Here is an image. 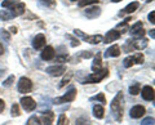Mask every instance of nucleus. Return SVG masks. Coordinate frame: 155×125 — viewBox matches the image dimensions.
<instances>
[{"label":"nucleus","instance_id":"nucleus-1","mask_svg":"<svg viewBox=\"0 0 155 125\" xmlns=\"http://www.w3.org/2000/svg\"><path fill=\"white\" fill-rule=\"evenodd\" d=\"M110 110L116 121H122L123 119V93L119 92L115 95V98L111 101Z\"/></svg>","mask_w":155,"mask_h":125},{"label":"nucleus","instance_id":"nucleus-2","mask_svg":"<svg viewBox=\"0 0 155 125\" xmlns=\"http://www.w3.org/2000/svg\"><path fill=\"white\" fill-rule=\"evenodd\" d=\"M109 76V69H104V70H98L96 72L91 74L87 76V79L83 81L81 84H97V83H101L104 79H106Z\"/></svg>","mask_w":155,"mask_h":125},{"label":"nucleus","instance_id":"nucleus-3","mask_svg":"<svg viewBox=\"0 0 155 125\" xmlns=\"http://www.w3.org/2000/svg\"><path fill=\"white\" fill-rule=\"evenodd\" d=\"M17 90H18V93H21V94H26V93H30L31 90H32V81L28 79V78H21L18 80V83H17Z\"/></svg>","mask_w":155,"mask_h":125},{"label":"nucleus","instance_id":"nucleus-4","mask_svg":"<svg viewBox=\"0 0 155 125\" xmlns=\"http://www.w3.org/2000/svg\"><path fill=\"white\" fill-rule=\"evenodd\" d=\"M76 98V89L75 88H71L69 92L65 93L62 97L60 98H56L53 102H54L56 104H61V103H69V102H74Z\"/></svg>","mask_w":155,"mask_h":125},{"label":"nucleus","instance_id":"nucleus-5","mask_svg":"<svg viewBox=\"0 0 155 125\" xmlns=\"http://www.w3.org/2000/svg\"><path fill=\"white\" fill-rule=\"evenodd\" d=\"M19 103H21V107L25 110L26 112H31L34 110L36 108V102L35 99L30 95H25V97H22L21 101H19Z\"/></svg>","mask_w":155,"mask_h":125},{"label":"nucleus","instance_id":"nucleus-6","mask_svg":"<svg viewBox=\"0 0 155 125\" xmlns=\"http://www.w3.org/2000/svg\"><path fill=\"white\" fill-rule=\"evenodd\" d=\"M47 74L53 76V78H57V76H61L66 72V66L65 65H53L47 67Z\"/></svg>","mask_w":155,"mask_h":125},{"label":"nucleus","instance_id":"nucleus-7","mask_svg":"<svg viewBox=\"0 0 155 125\" xmlns=\"http://www.w3.org/2000/svg\"><path fill=\"white\" fill-rule=\"evenodd\" d=\"M145 114H146V108H145L143 106L136 104V106H133V107L130 108L129 116L132 117V119H140V117H142Z\"/></svg>","mask_w":155,"mask_h":125},{"label":"nucleus","instance_id":"nucleus-8","mask_svg":"<svg viewBox=\"0 0 155 125\" xmlns=\"http://www.w3.org/2000/svg\"><path fill=\"white\" fill-rule=\"evenodd\" d=\"M154 88L153 86H150V85H145L142 90H141V97L145 99V101H147V102H153L154 101Z\"/></svg>","mask_w":155,"mask_h":125},{"label":"nucleus","instance_id":"nucleus-9","mask_svg":"<svg viewBox=\"0 0 155 125\" xmlns=\"http://www.w3.org/2000/svg\"><path fill=\"white\" fill-rule=\"evenodd\" d=\"M54 56H56V50H54V48L53 46H45L44 49H43V52L40 53V58L43 61H51L54 58Z\"/></svg>","mask_w":155,"mask_h":125},{"label":"nucleus","instance_id":"nucleus-10","mask_svg":"<svg viewBox=\"0 0 155 125\" xmlns=\"http://www.w3.org/2000/svg\"><path fill=\"white\" fill-rule=\"evenodd\" d=\"M120 37V32L119 31H116V30H110L106 32V35L104 37V43H106V44H109V43H113L115 40H118Z\"/></svg>","mask_w":155,"mask_h":125},{"label":"nucleus","instance_id":"nucleus-11","mask_svg":"<svg viewBox=\"0 0 155 125\" xmlns=\"http://www.w3.org/2000/svg\"><path fill=\"white\" fill-rule=\"evenodd\" d=\"M32 46L35 48V49H41V48H44L45 46V36L43 35V34H38L32 40Z\"/></svg>","mask_w":155,"mask_h":125},{"label":"nucleus","instance_id":"nucleus-12","mask_svg":"<svg viewBox=\"0 0 155 125\" xmlns=\"http://www.w3.org/2000/svg\"><path fill=\"white\" fill-rule=\"evenodd\" d=\"M25 11H26L25 3H17L13 8H11V13H12V16H13V17L22 16V14L25 13Z\"/></svg>","mask_w":155,"mask_h":125},{"label":"nucleus","instance_id":"nucleus-13","mask_svg":"<svg viewBox=\"0 0 155 125\" xmlns=\"http://www.w3.org/2000/svg\"><path fill=\"white\" fill-rule=\"evenodd\" d=\"M120 53H122V49H120L119 45H111L107 50L105 52V57L106 58H111V57H119Z\"/></svg>","mask_w":155,"mask_h":125},{"label":"nucleus","instance_id":"nucleus-14","mask_svg":"<svg viewBox=\"0 0 155 125\" xmlns=\"http://www.w3.org/2000/svg\"><path fill=\"white\" fill-rule=\"evenodd\" d=\"M84 14H85V17L93 20V18H97L101 14V9L98 7H88L84 11Z\"/></svg>","mask_w":155,"mask_h":125},{"label":"nucleus","instance_id":"nucleus-15","mask_svg":"<svg viewBox=\"0 0 155 125\" xmlns=\"http://www.w3.org/2000/svg\"><path fill=\"white\" fill-rule=\"evenodd\" d=\"M147 44H149V40H147V39H143V37H141V39L132 40V46H133V49H137V50L145 49V48L147 46Z\"/></svg>","mask_w":155,"mask_h":125},{"label":"nucleus","instance_id":"nucleus-16","mask_svg":"<svg viewBox=\"0 0 155 125\" xmlns=\"http://www.w3.org/2000/svg\"><path fill=\"white\" fill-rule=\"evenodd\" d=\"M92 114H93V116L96 119H104L105 116V108H104V106L102 104H94L93 106V108H92Z\"/></svg>","mask_w":155,"mask_h":125},{"label":"nucleus","instance_id":"nucleus-17","mask_svg":"<svg viewBox=\"0 0 155 125\" xmlns=\"http://www.w3.org/2000/svg\"><path fill=\"white\" fill-rule=\"evenodd\" d=\"M41 121L44 125H52L54 121V112L53 111H45L41 116Z\"/></svg>","mask_w":155,"mask_h":125},{"label":"nucleus","instance_id":"nucleus-18","mask_svg":"<svg viewBox=\"0 0 155 125\" xmlns=\"http://www.w3.org/2000/svg\"><path fill=\"white\" fill-rule=\"evenodd\" d=\"M138 7H140V3H138V2H132V3H129L128 5L123 9V12L120 13V16H122V14H132L133 12L137 11Z\"/></svg>","mask_w":155,"mask_h":125},{"label":"nucleus","instance_id":"nucleus-19","mask_svg":"<svg viewBox=\"0 0 155 125\" xmlns=\"http://www.w3.org/2000/svg\"><path fill=\"white\" fill-rule=\"evenodd\" d=\"M101 67H102V57H101V53H98L94 59H93V63H92V71L96 72V71L101 70Z\"/></svg>","mask_w":155,"mask_h":125},{"label":"nucleus","instance_id":"nucleus-20","mask_svg":"<svg viewBox=\"0 0 155 125\" xmlns=\"http://www.w3.org/2000/svg\"><path fill=\"white\" fill-rule=\"evenodd\" d=\"M87 43H89V44L92 45H96V44H98V43H102L104 40V36L102 35H100V34H97V35H92V36H87Z\"/></svg>","mask_w":155,"mask_h":125},{"label":"nucleus","instance_id":"nucleus-21","mask_svg":"<svg viewBox=\"0 0 155 125\" xmlns=\"http://www.w3.org/2000/svg\"><path fill=\"white\" fill-rule=\"evenodd\" d=\"M140 90H141V85H140V83H133L132 85H129V88H128L129 94H132V95H138Z\"/></svg>","mask_w":155,"mask_h":125},{"label":"nucleus","instance_id":"nucleus-22","mask_svg":"<svg viewBox=\"0 0 155 125\" xmlns=\"http://www.w3.org/2000/svg\"><path fill=\"white\" fill-rule=\"evenodd\" d=\"M89 101H91V102H94V101H97V102H100L102 106L107 103V102H106V97H105V94H104V93H98V94L93 95V97H91V98H89Z\"/></svg>","mask_w":155,"mask_h":125},{"label":"nucleus","instance_id":"nucleus-23","mask_svg":"<svg viewBox=\"0 0 155 125\" xmlns=\"http://www.w3.org/2000/svg\"><path fill=\"white\" fill-rule=\"evenodd\" d=\"M132 59H133L134 65H142L145 62V56L142 53H136V54L132 56Z\"/></svg>","mask_w":155,"mask_h":125},{"label":"nucleus","instance_id":"nucleus-24","mask_svg":"<svg viewBox=\"0 0 155 125\" xmlns=\"http://www.w3.org/2000/svg\"><path fill=\"white\" fill-rule=\"evenodd\" d=\"M75 125H91V120L87 117L85 115H83V116H80V117L76 119Z\"/></svg>","mask_w":155,"mask_h":125},{"label":"nucleus","instance_id":"nucleus-25","mask_svg":"<svg viewBox=\"0 0 155 125\" xmlns=\"http://www.w3.org/2000/svg\"><path fill=\"white\" fill-rule=\"evenodd\" d=\"M13 16H12V13L11 11H0V20L2 21H9V20H12Z\"/></svg>","mask_w":155,"mask_h":125},{"label":"nucleus","instance_id":"nucleus-26","mask_svg":"<svg viewBox=\"0 0 155 125\" xmlns=\"http://www.w3.org/2000/svg\"><path fill=\"white\" fill-rule=\"evenodd\" d=\"M130 35H132L133 39H141L145 35V30L143 28H138V30H134V31H130Z\"/></svg>","mask_w":155,"mask_h":125},{"label":"nucleus","instance_id":"nucleus-27","mask_svg":"<svg viewBox=\"0 0 155 125\" xmlns=\"http://www.w3.org/2000/svg\"><path fill=\"white\" fill-rule=\"evenodd\" d=\"M11 115H12V117H18L19 115H21V110H19L18 103H14V104L12 106V108H11Z\"/></svg>","mask_w":155,"mask_h":125},{"label":"nucleus","instance_id":"nucleus-28","mask_svg":"<svg viewBox=\"0 0 155 125\" xmlns=\"http://www.w3.org/2000/svg\"><path fill=\"white\" fill-rule=\"evenodd\" d=\"M26 125H41V120L38 116H31L26 121Z\"/></svg>","mask_w":155,"mask_h":125},{"label":"nucleus","instance_id":"nucleus-29","mask_svg":"<svg viewBox=\"0 0 155 125\" xmlns=\"http://www.w3.org/2000/svg\"><path fill=\"white\" fill-rule=\"evenodd\" d=\"M16 4H17V0H4L2 3V7L5 8V9H11L16 5Z\"/></svg>","mask_w":155,"mask_h":125},{"label":"nucleus","instance_id":"nucleus-30","mask_svg":"<svg viewBox=\"0 0 155 125\" xmlns=\"http://www.w3.org/2000/svg\"><path fill=\"white\" fill-rule=\"evenodd\" d=\"M71 78H72V72H69V74H67V76H65V78L62 79V81L60 83V85H58V88H64L65 85H67V84L70 83Z\"/></svg>","mask_w":155,"mask_h":125},{"label":"nucleus","instance_id":"nucleus-31","mask_svg":"<svg viewBox=\"0 0 155 125\" xmlns=\"http://www.w3.org/2000/svg\"><path fill=\"white\" fill-rule=\"evenodd\" d=\"M39 3L43 4L47 8H54L56 7V0H39Z\"/></svg>","mask_w":155,"mask_h":125},{"label":"nucleus","instance_id":"nucleus-32","mask_svg":"<svg viewBox=\"0 0 155 125\" xmlns=\"http://www.w3.org/2000/svg\"><path fill=\"white\" fill-rule=\"evenodd\" d=\"M97 3H98V0H79V7H88Z\"/></svg>","mask_w":155,"mask_h":125},{"label":"nucleus","instance_id":"nucleus-33","mask_svg":"<svg viewBox=\"0 0 155 125\" xmlns=\"http://www.w3.org/2000/svg\"><path fill=\"white\" fill-rule=\"evenodd\" d=\"M69 124V119L66 117L65 114H61L60 117H58V121H57V125H67Z\"/></svg>","mask_w":155,"mask_h":125},{"label":"nucleus","instance_id":"nucleus-34","mask_svg":"<svg viewBox=\"0 0 155 125\" xmlns=\"http://www.w3.org/2000/svg\"><path fill=\"white\" fill-rule=\"evenodd\" d=\"M134 63H133V59H132V56H129V57H127L124 61H123V66L125 67V69H130Z\"/></svg>","mask_w":155,"mask_h":125},{"label":"nucleus","instance_id":"nucleus-35","mask_svg":"<svg viewBox=\"0 0 155 125\" xmlns=\"http://www.w3.org/2000/svg\"><path fill=\"white\" fill-rule=\"evenodd\" d=\"M13 81H14V75H11L8 79H5L4 80V83H3V85L5 86V88H9V86H12L13 85Z\"/></svg>","mask_w":155,"mask_h":125},{"label":"nucleus","instance_id":"nucleus-36","mask_svg":"<svg viewBox=\"0 0 155 125\" xmlns=\"http://www.w3.org/2000/svg\"><path fill=\"white\" fill-rule=\"evenodd\" d=\"M66 37L71 40V46H78V45H80V40H79V39H75V37H72L71 35H66Z\"/></svg>","mask_w":155,"mask_h":125},{"label":"nucleus","instance_id":"nucleus-37","mask_svg":"<svg viewBox=\"0 0 155 125\" xmlns=\"http://www.w3.org/2000/svg\"><path fill=\"white\" fill-rule=\"evenodd\" d=\"M74 35L75 36H79V37H81V39H84V40L87 39V36H88L87 34H84L81 30H78V28H75V30H74Z\"/></svg>","mask_w":155,"mask_h":125},{"label":"nucleus","instance_id":"nucleus-38","mask_svg":"<svg viewBox=\"0 0 155 125\" xmlns=\"http://www.w3.org/2000/svg\"><path fill=\"white\" fill-rule=\"evenodd\" d=\"M0 36H2L3 39H5L7 41L11 40V35H9V32L7 30H4V28H3V30H0Z\"/></svg>","mask_w":155,"mask_h":125},{"label":"nucleus","instance_id":"nucleus-39","mask_svg":"<svg viewBox=\"0 0 155 125\" xmlns=\"http://www.w3.org/2000/svg\"><path fill=\"white\" fill-rule=\"evenodd\" d=\"M154 117H146V119H143L142 120V123L141 125H154Z\"/></svg>","mask_w":155,"mask_h":125},{"label":"nucleus","instance_id":"nucleus-40","mask_svg":"<svg viewBox=\"0 0 155 125\" xmlns=\"http://www.w3.org/2000/svg\"><path fill=\"white\" fill-rule=\"evenodd\" d=\"M142 22L141 21H140V22H137V23H134V25L132 26V27H130V30H129V32L130 31H134V30H138V28H142Z\"/></svg>","mask_w":155,"mask_h":125},{"label":"nucleus","instance_id":"nucleus-41","mask_svg":"<svg viewBox=\"0 0 155 125\" xmlns=\"http://www.w3.org/2000/svg\"><path fill=\"white\" fill-rule=\"evenodd\" d=\"M67 59H69V57H67V54H64V56H57L56 62H67Z\"/></svg>","mask_w":155,"mask_h":125},{"label":"nucleus","instance_id":"nucleus-42","mask_svg":"<svg viewBox=\"0 0 155 125\" xmlns=\"http://www.w3.org/2000/svg\"><path fill=\"white\" fill-rule=\"evenodd\" d=\"M92 56H93V53H92V52H87V50L81 52V54H80L81 58H91Z\"/></svg>","mask_w":155,"mask_h":125},{"label":"nucleus","instance_id":"nucleus-43","mask_svg":"<svg viewBox=\"0 0 155 125\" xmlns=\"http://www.w3.org/2000/svg\"><path fill=\"white\" fill-rule=\"evenodd\" d=\"M149 21L151 22V23H155V11L150 12V14H149Z\"/></svg>","mask_w":155,"mask_h":125},{"label":"nucleus","instance_id":"nucleus-44","mask_svg":"<svg viewBox=\"0 0 155 125\" xmlns=\"http://www.w3.org/2000/svg\"><path fill=\"white\" fill-rule=\"evenodd\" d=\"M4 110H5V102H4V101L0 98V114H2Z\"/></svg>","mask_w":155,"mask_h":125},{"label":"nucleus","instance_id":"nucleus-45","mask_svg":"<svg viewBox=\"0 0 155 125\" xmlns=\"http://www.w3.org/2000/svg\"><path fill=\"white\" fill-rule=\"evenodd\" d=\"M9 31H11L12 34H17V32H18V28L14 27V26H12V27H9Z\"/></svg>","mask_w":155,"mask_h":125},{"label":"nucleus","instance_id":"nucleus-46","mask_svg":"<svg viewBox=\"0 0 155 125\" xmlns=\"http://www.w3.org/2000/svg\"><path fill=\"white\" fill-rule=\"evenodd\" d=\"M154 31H155L154 28H153V30H150V31H149V35L151 36V39H155V32H154Z\"/></svg>","mask_w":155,"mask_h":125},{"label":"nucleus","instance_id":"nucleus-47","mask_svg":"<svg viewBox=\"0 0 155 125\" xmlns=\"http://www.w3.org/2000/svg\"><path fill=\"white\" fill-rule=\"evenodd\" d=\"M3 54H4V46L2 43H0V56H3Z\"/></svg>","mask_w":155,"mask_h":125},{"label":"nucleus","instance_id":"nucleus-48","mask_svg":"<svg viewBox=\"0 0 155 125\" xmlns=\"http://www.w3.org/2000/svg\"><path fill=\"white\" fill-rule=\"evenodd\" d=\"M113 3H119V2H122V0H111Z\"/></svg>","mask_w":155,"mask_h":125},{"label":"nucleus","instance_id":"nucleus-49","mask_svg":"<svg viewBox=\"0 0 155 125\" xmlns=\"http://www.w3.org/2000/svg\"><path fill=\"white\" fill-rule=\"evenodd\" d=\"M71 2H78V0H71Z\"/></svg>","mask_w":155,"mask_h":125},{"label":"nucleus","instance_id":"nucleus-50","mask_svg":"<svg viewBox=\"0 0 155 125\" xmlns=\"http://www.w3.org/2000/svg\"><path fill=\"white\" fill-rule=\"evenodd\" d=\"M145 2H146V0H145Z\"/></svg>","mask_w":155,"mask_h":125}]
</instances>
